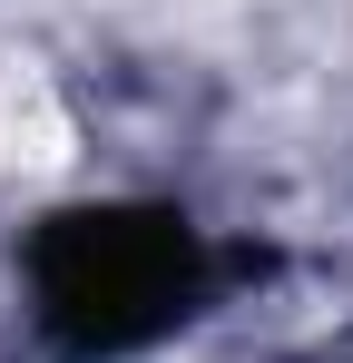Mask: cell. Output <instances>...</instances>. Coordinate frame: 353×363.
<instances>
[{
	"mask_svg": "<svg viewBox=\"0 0 353 363\" xmlns=\"http://www.w3.org/2000/svg\"><path fill=\"white\" fill-rule=\"evenodd\" d=\"M216 285L206 236L157 206V196H108V206H59L20 245V295L30 324L59 354H138L176 334Z\"/></svg>",
	"mask_w": 353,
	"mask_h": 363,
	"instance_id": "obj_1",
	"label": "cell"
}]
</instances>
